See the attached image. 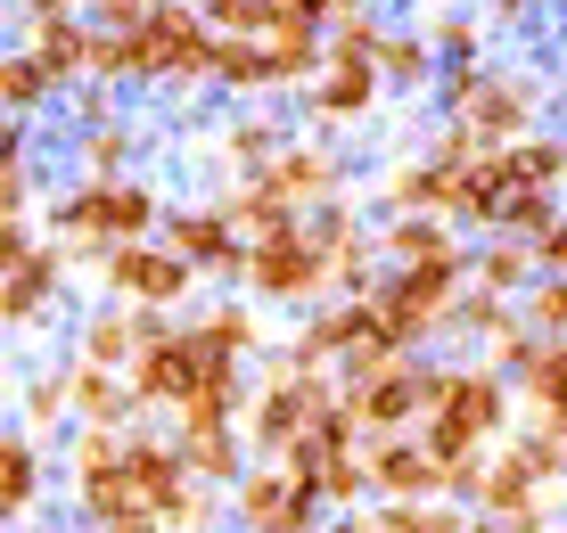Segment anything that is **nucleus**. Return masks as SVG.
<instances>
[{
  "instance_id": "nucleus-1",
  "label": "nucleus",
  "mask_w": 567,
  "mask_h": 533,
  "mask_svg": "<svg viewBox=\"0 0 567 533\" xmlns=\"http://www.w3.org/2000/svg\"><path fill=\"white\" fill-rule=\"evenodd\" d=\"M518 427V378L494 369L477 345L436 353V386H427L420 436L436 443V460H468V451H494Z\"/></svg>"
},
{
  "instance_id": "nucleus-2",
  "label": "nucleus",
  "mask_w": 567,
  "mask_h": 533,
  "mask_svg": "<svg viewBox=\"0 0 567 533\" xmlns=\"http://www.w3.org/2000/svg\"><path fill=\"white\" fill-rule=\"evenodd\" d=\"M173 213V189L156 181V173H66V181H50L42 197V222L58 230V239H156Z\"/></svg>"
},
{
  "instance_id": "nucleus-3",
  "label": "nucleus",
  "mask_w": 567,
  "mask_h": 533,
  "mask_svg": "<svg viewBox=\"0 0 567 533\" xmlns=\"http://www.w3.org/2000/svg\"><path fill=\"white\" fill-rule=\"evenodd\" d=\"M74 312V254L58 230L25 247H0V321H9V369L33 362V345L50 337V321Z\"/></svg>"
},
{
  "instance_id": "nucleus-4",
  "label": "nucleus",
  "mask_w": 567,
  "mask_h": 533,
  "mask_svg": "<svg viewBox=\"0 0 567 533\" xmlns=\"http://www.w3.org/2000/svg\"><path fill=\"white\" fill-rule=\"evenodd\" d=\"M477 280V247L468 254H444V263H386L379 280V328L386 345L403 353H444L453 345V312H461V288Z\"/></svg>"
},
{
  "instance_id": "nucleus-5",
  "label": "nucleus",
  "mask_w": 567,
  "mask_h": 533,
  "mask_svg": "<svg viewBox=\"0 0 567 533\" xmlns=\"http://www.w3.org/2000/svg\"><path fill=\"white\" fill-rule=\"evenodd\" d=\"M329 66V33L271 17L264 33H223V98H297L312 74Z\"/></svg>"
},
{
  "instance_id": "nucleus-6",
  "label": "nucleus",
  "mask_w": 567,
  "mask_h": 533,
  "mask_svg": "<svg viewBox=\"0 0 567 533\" xmlns=\"http://www.w3.org/2000/svg\"><path fill=\"white\" fill-rule=\"evenodd\" d=\"M100 295H124V304H156V312H198L206 304V271L189 263L182 247L156 230V239H124L107 247L100 263Z\"/></svg>"
},
{
  "instance_id": "nucleus-7",
  "label": "nucleus",
  "mask_w": 567,
  "mask_h": 533,
  "mask_svg": "<svg viewBox=\"0 0 567 533\" xmlns=\"http://www.w3.org/2000/svg\"><path fill=\"white\" fill-rule=\"evenodd\" d=\"M256 304H271V312H312L329 295V254H321V239H312V222H297V230H280V239H247V280H239Z\"/></svg>"
},
{
  "instance_id": "nucleus-8",
  "label": "nucleus",
  "mask_w": 567,
  "mask_h": 533,
  "mask_svg": "<svg viewBox=\"0 0 567 533\" xmlns=\"http://www.w3.org/2000/svg\"><path fill=\"white\" fill-rule=\"evenodd\" d=\"M297 107H305V132H338V140H354V132H370L386 107H395V91H386L379 58H329V66L297 91Z\"/></svg>"
},
{
  "instance_id": "nucleus-9",
  "label": "nucleus",
  "mask_w": 567,
  "mask_h": 533,
  "mask_svg": "<svg viewBox=\"0 0 567 533\" xmlns=\"http://www.w3.org/2000/svg\"><path fill=\"white\" fill-rule=\"evenodd\" d=\"M551 107H559V74H543V66H502V58H494L461 124H477L494 148H511V140H526V132L551 124Z\"/></svg>"
},
{
  "instance_id": "nucleus-10",
  "label": "nucleus",
  "mask_w": 567,
  "mask_h": 533,
  "mask_svg": "<svg viewBox=\"0 0 567 533\" xmlns=\"http://www.w3.org/2000/svg\"><path fill=\"white\" fill-rule=\"evenodd\" d=\"M329 518V492L305 477L297 460H256L239 484H230V525H256V533H305Z\"/></svg>"
},
{
  "instance_id": "nucleus-11",
  "label": "nucleus",
  "mask_w": 567,
  "mask_h": 533,
  "mask_svg": "<svg viewBox=\"0 0 567 533\" xmlns=\"http://www.w3.org/2000/svg\"><path fill=\"white\" fill-rule=\"evenodd\" d=\"M165 239L206 271V288H239V280H247V230L230 222L223 189H206V197H173Z\"/></svg>"
},
{
  "instance_id": "nucleus-12",
  "label": "nucleus",
  "mask_w": 567,
  "mask_h": 533,
  "mask_svg": "<svg viewBox=\"0 0 567 533\" xmlns=\"http://www.w3.org/2000/svg\"><path fill=\"white\" fill-rule=\"evenodd\" d=\"M427 386H436V353H395L386 369H370V378L346 386V403H354V419L370 436H386V427H420Z\"/></svg>"
},
{
  "instance_id": "nucleus-13",
  "label": "nucleus",
  "mask_w": 567,
  "mask_h": 533,
  "mask_svg": "<svg viewBox=\"0 0 567 533\" xmlns=\"http://www.w3.org/2000/svg\"><path fill=\"white\" fill-rule=\"evenodd\" d=\"M297 140V124L280 115V98H223V124H214V165L230 173H271L280 148Z\"/></svg>"
},
{
  "instance_id": "nucleus-14",
  "label": "nucleus",
  "mask_w": 567,
  "mask_h": 533,
  "mask_svg": "<svg viewBox=\"0 0 567 533\" xmlns=\"http://www.w3.org/2000/svg\"><path fill=\"white\" fill-rule=\"evenodd\" d=\"M50 451L58 443H42L33 427H9V443H0V525H42L50 518V501L66 492Z\"/></svg>"
},
{
  "instance_id": "nucleus-15",
  "label": "nucleus",
  "mask_w": 567,
  "mask_h": 533,
  "mask_svg": "<svg viewBox=\"0 0 567 533\" xmlns=\"http://www.w3.org/2000/svg\"><path fill=\"white\" fill-rule=\"evenodd\" d=\"M173 312H156V304H124V295H100V304H83L74 312V328H66V353H83V362H115V369H132L141 362V345L165 328Z\"/></svg>"
},
{
  "instance_id": "nucleus-16",
  "label": "nucleus",
  "mask_w": 567,
  "mask_h": 533,
  "mask_svg": "<svg viewBox=\"0 0 567 533\" xmlns=\"http://www.w3.org/2000/svg\"><path fill=\"white\" fill-rule=\"evenodd\" d=\"M271 181L288 189V206H329V197H346V189H362V173H354V148L338 140V132H297V140L280 148V165H271Z\"/></svg>"
},
{
  "instance_id": "nucleus-17",
  "label": "nucleus",
  "mask_w": 567,
  "mask_h": 533,
  "mask_svg": "<svg viewBox=\"0 0 567 533\" xmlns=\"http://www.w3.org/2000/svg\"><path fill=\"white\" fill-rule=\"evenodd\" d=\"M362 337H379V304H370V295H321V304L297 312V328H288L297 362H321V369H338Z\"/></svg>"
},
{
  "instance_id": "nucleus-18",
  "label": "nucleus",
  "mask_w": 567,
  "mask_h": 533,
  "mask_svg": "<svg viewBox=\"0 0 567 533\" xmlns=\"http://www.w3.org/2000/svg\"><path fill=\"white\" fill-rule=\"evenodd\" d=\"M9 410H17V427H33L42 443H66V427H74V353L66 362L9 369Z\"/></svg>"
},
{
  "instance_id": "nucleus-19",
  "label": "nucleus",
  "mask_w": 567,
  "mask_h": 533,
  "mask_svg": "<svg viewBox=\"0 0 567 533\" xmlns=\"http://www.w3.org/2000/svg\"><path fill=\"white\" fill-rule=\"evenodd\" d=\"M17 42L58 74V91H74V83H91V58H100V17H91V9L42 17V25H17Z\"/></svg>"
},
{
  "instance_id": "nucleus-20",
  "label": "nucleus",
  "mask_w": 567,
  "mask_h": 533,
  "mask_svg": "<svg viewBox=\"0 0 567 533\" xmlns=\"http://www.w3.org/2000/svg\"><path fill=\"white\" fill-rule=\"evenodd\" d=\"M148 156H156V132L141 115H107V124H91V132H66L74 173H141Z\"/></svg>"
},
{
  "instance_id": "nucleus-21",
  "label": "nucleus",
  "mask_w": 567,
  "mask_h": 533,
  "mask_svg": "<svg viewBox=\"0 0 567 533\" xmlns=\"http://www.w3.org/2000/svg\"><path fill=\"white\" fill-rule=\"evenodd\" d=\"M379 74H386V91H395V107H412V98L436 91L444 50L427 42V25H420V17H395V25H386V42H379Z\"/></svg>"
},
{
  "instance_id": "nucleus-22",
  "label": "nucleus",
  "mask_w": 567,
  "mask_h": 533,
  "mask_svg": "<svg viewBox=\"0 0 567 533\" xmlns=\"http://www.w3.org/2000/svg\"><path fill=\"white\" fill-rule=\"evenodd\" d=\"M403 17L427 25V42L444 50V66H461V58H494V17H485L477 0H412Z\"/></svg>"
},
{
  "instance_id": "nucleus-23",
  "label": "nucleus",
  "mask_w": 567,
  "mask_h": 533,
  "mask_svg": "<svg viewBox=\"0 0 567 533\" xmlns=\"http://www.w3.org/2000/svg\"><path fill=\"white\" fill-rule=\"evenodd\" d=\"M264 312H271V304H256L247 288H206L198 321H206V337H214V345H230V353H247V362H264V353H271Z\"/></svg>"
},
{
  "instance_id": "nucleus-24",
  "label": "nucleus",
  "mask_w": 567,
  "mask_h": 533,
  "mask_svg": "<svg viewBox=\"0 0 567 533\" xmlns=\"http://www.w3.org/2000/svg\"><path fill=\"white\" fill-rule=\"evenodd\" d=\"M0 98H9V115H33V124L66 107V91H58V74H50V66H42V58H33L25 42H17L9 58H0Z\"/></svg>"
},
{
  "instance_id": "nucleus-25",
  "label": "nucleus",
  "mask_w": 567,
  "mask_h": 533,
  "mask_svg": "<svg viewBox=\"0 0 567 533\" xmlns=\"http://www.w3.org/2000/svg\"><path fill=\"white\" fill-rule=\"evenodd\" d=\"M535 271H543V254H535L526 230H477V280L526 295V288H535Z\"/></svg>"
},
{
  "instance_id": "nucleus-26",
  "label": "nucleus",
  "mask_w": 567,
  "mask_h": 533,
  "mask_svg": "<svg viewBox=\"0 0 567 533\" xmlns=\"http://www.w3.org/2000/svg\"><path fill=\"white\" fill-rule=\"evenodd\" d=\"M518 312V295L511 288H494V280H468L461 288V312H453V345H477L485 328H502Z\"/></svg>"
},
{
  "instance_id": "nucleus-27",
  "label": "nucleus",
  "mask_w": 567,
  "mask_h": 533,
  "mask_svg": "<svg viewBox=\"0 0 567 533\" xmlns=\"http://www.w3.org/2000/svg\"><path fill=\"white\" fill-rule=\"evenodd\" d=\"M386 0H354V9L329 25V58H379V42H386Z\"/></svg>"
},
{
  "instance_id": "nucleus-28",
  "label": "nucleus",
  "mask_w": 567,
  "mask_h": 533,
  "mask_svg": "<svg viewBox=\"0 0 567 533\" xmlns=\"http://www.w3.org/2000/svg\"><path fill=\"white\" fill-rule=\"evenodd\" d=\"M518 312L543 328V337H567V271H535V288L518 295Z\"/></svg>"
},
{
  "instance_id": "nucleus-29",
  "label": "nucleus",
  "mask_w": 567,
  "mask_h": 533,
  "mask_svg": "<svg viewBox=\"0 0 567 533\" xmlns=\"http://www.w3.org/2000/svg\"><path fill=\"white\" fill-rule=\"evenodd\" d=\"M477 9L494 17V33H543L551 9H567V0H477Z\"/></svg>"
},
{
  "instance_id": "nucleus-30",
  "label": "nucleus",
  "mask_w": 567,
  "mask_h": 533,
  "mask_svg": "<svg viewBox=\"0 0 567 533\" xmlns=\"http://www.w3.org/2000/svg\"><path fill=\"white\" fill-rule=\"evenodd\" d=\"M83 0H9V17L17 25H42V17H74Z\"/></svg>"
},
{
  "instance_id": "nucleus-31",
  "label": "nucleus",
  "mask_w": 567,
  "mask_h": 533,
  "mask_svg": "<svg viewBox=\"0 0 567 533\" xmlns=\"http://www.w3.org/2000/svg\"><path fill=\"white\" fill-rule=\"evenodd\" d=\"M535 254H543V271H567V213H559V222L535 239Z\"/></svg>"
},
{
  "instance_id": "nucleus-32",
  "label": "nucleus",
  "mask_w": 567,
  "mask_h": 533,
  "mask_svg": "<svg viewBox=\"0 0 567 533\" xmlns=\"http://www.w3.org/2000/svg\"><path fill=\"white\" fill-rule=\"evenodd\" d=\"M551 124H567V74H559V107H551Z\"/></svg>"
}]
</instances>
